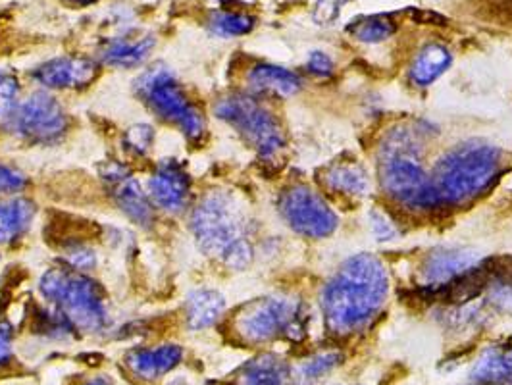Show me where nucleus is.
<instances>
[{
  "mask_svg": "<svg viewBox=\"0 0 512 385\" xmlns=\"http://www.w3.org/2000/svg\"><path fill=\"white\" fill-rule=\"evenodd\" d=\"M351 2V0H318L314 12H312V20L318 26H332L333 22L339 18L341 8Z\"/></svg>",
  "mask_w": 512,
  "mask_h": 385,
  "instance_id": "29",
  "label": "nucleus"
},
{
  "mask_svg": "<svg viewBox=\"0 0 512 385\" xmlns=\"http://www.w3.org/2000/svg\"><path fill=\"white\" fill-rule=\"evenodd\" d=\"M301 307L289 297H266L247 305L235 320L237 334L249 343H264L287 335L299 339L305 334Z\"/></svg>",
  "mask_w": 512,
  "mask_h": 385,
  "instance_id": "8",
  "label": "nucleus"
},
{
  "mask_svg": "<svg viewBox=\"0 0 512 385\" xmlns=\"http://www.w3.org/2000/svg\"><path fill=\"white\" fill-rule=\"evenodd\" d=\"M183 359L180 345H160L154 349H133L126 357V364L133 376L153 382L172 372Z\"/></svg>",
  "mask_w": 512,
  "mask_h": 385,
  "instance_id": "15",
  "label": "nucleus"
},
{
  "mask_svg": "<svg viewBox=\"0 0 512 385\" xmlns=\"http://www.w3.org/2000/svg\"><path fill=\"white\" fill-rule=\"evenodd\" d=\"M39 291L72 324L74 330L99 334L108 328L103 287L74 268H51L43 274Z\"/></svg>",
  "mask_w": 512,
  "mask_h": 385,
  "instance_id": "5",
  "label": "nucleus"
},
{
  "mask_svg": "<svg viewBox=\"0 0 512 385\" xmlns=\"http://www.w3.org/2000/svg\"><path fill=\"white\" fill-rule=\"evenodd\" d=\"M372 231L374 235L380 239V241H387V239H393L395 237V228L393 224L385 218L384 214L380 212H372Z\"/></svg>",
  "mask_w": 512,
  "mask_h": 385,
  "instance_id": "34",
  "label": "nucleus"
},
{
  "mask_svg": "<svg viewBox=\"0 0 512 385\" xmlns=\"http://www.w3.org/2000/svg\"><path fill=\"white\" fill-rule=\"evenodd\" d=\"M482 262L474 251L464 249H437L422 264V278L430 287H441L453 282Z\"/></svg>",
  "mask_w": 512,
  "mask_h": 385,
  "instance_id": "14",
  "label": "nucleus"
},
{
  "mask_svg": "<svg viewBox=\"0 0 512 385\" xmlns=\"http://www.w3.org/2000/svg\"><path fill=\"white\" fill-rule=\"evenodd\" d=\"M64 255H66L68 266L74 268V270H79V272L91 270V268H95V264H97V257H95L93 249L83 247V245H76V243H72V245L66 249Z\"/></svg>",
  "mask_w": 512,
  "mask_h": 385,
  "instance_id": "28",
  "label": "nucleus"
},
{
  "mask_svg": "<svg viewBox=\"0 0 512 385\" xmlns=\"http://www.w3.org/2000/svg\"><path fill=\"white\" fill-rule=\"evenodd\" d=\"M472 380L478 384L512 385V349H486L472 370Z\"/></svg>",
  "mask_w": 512,
  "mask_h": 385,
  "instance_id": "21",
  "label": "nucleus"
},
{
  "mask_svg": "<svg viewBox=\"0 0 512 385\" xmlns=\"http://www.w3.org/2000/svg\"><path fill=\"white\" fill-rule=\"evenodd\" d=\"M347 31L360 43L374 45V43H382L385 39L393 37L397 31V24L389 16L378 14V16L360 18L347 27Z\"/></svg>",
  "mask_w": 512,
  "mask_h": 385,
  "instance_id": "24",
  "label": "nucleus"
},
{
  "mask_svg": "<svg viewBox=\"0 0 512 385\" xmlns=\"http://www.w3.org/2000/svg\"><path fill=\"white\" fill-rule=\"evenodd\" d=\"M216 116L241 133L262 158H274L285 145L282 126L270 110L253 97L233 93L216 103Z\"/></svg>",
  "mask_w": 512,
  "mask_h": 385,
  "instance_id": "7",
  "label": "nucleus"
},
{
  "mask_svg": "<svg viewBox=\"0 0 512 385\" xmlns=\"http://www.w3.org/2000/svg\"><path fill=\"white\" fill-rule=\"evenodd\" d=\"M307 68L308 72L314 76H332L333 60L326 52L314 51L308 56Z\"/></svg>",
  "mask_w": 512,
  "mask_h": 385,
  "instance_id": "32",
  "label": "nucleus"
},
{
  "mask_svg": "<svg viewBox=\"0 0 512 385\" xmlns=\"http://www.w3.org/2000/svg\"><path fill=\"white\" fill-rule=\"evenodd\" d=\"M26 185L27 178L22 172L0 164V193H16L22 191Z\"/></svg>",
  "mask_w": 512,
  "mask_h": 385,
  "instance_id": "31",
  "label": "nucleus"
},
{
  "mask_svg": "<svg viewBox=\"0 0 512 385\" xmlns=\"http://www.w3.org/2000/svg\"><path fill=\"white\" fill-rule=\"evenodd\" d=\"M103 180L110 197L118 208L135 224L149 228L154 222V210L149 197L143 193L139 181L120 164L108 162L103 166Z\"/></svg>",
  "mask_w": 512,
  "mask_h": 385,
  "instance_id": "11",
  "label": "nucleus"
},
{
  "mask_svg": "<svg viewBox=\"0 0 512 385\" xmlns=\"http://www.w3.org/2000/svg\"><path fill=\"white\" fill-rule=\"evenodd\" d=\"M154 141V131L149 126H135L126 133V145L135 154H145Z\"/></svg>",
  "mask_w": 512,
  "mask_h": 385,
  "instance_id": "30",
  "label": "nucleus"
},
{
  "mask_svg": "<svg viewBox=\"0 0 512 385\" xmlns=\"http://www.w3.org/2000/svg\"><path fill=\"white\" fill-rule=\"evenodd\" d=\"M68 2L77 4V6H87V4H93V2H97V0H68Z\"/></svg>",
  "mask_w": 512,
  "mask_h": 385,
  "instance_id": "37",
  "label": "nucleus"
},
{
  "mask_svg": "<svg viewBox=\"0 0 512 385\" xmlns=\"http://www.w3.org/2000/svg\"><path fill=\"white\" fill-rule=\"evenodd\" d=\"M249 83L255 91L260 93H272L280 97H291L301 89V79L291 70L274 66V64H258L251 74Z\"/></svg>",
  "mask_w": 512,
  "mask_h": 385,
  "instance_id": "18",
  "label": "nucleus"
},
{
  "mask_svg": "<svg viewBox=\"0 0 512 385\" xmlns=\"http://www.w3.org/2000/svg\"><path fill=\"white\" fill-rule=\"evenodd\" d=\"M8 120L16 135L35 145L58 143L70 128V118L62 104L45 91L29 95Z\"/></svg>",
  "mask_w": 512,
  "mask_h": 385,
  "instance_id": "9",
  "label": "nucleus"
},
{
  "mask_svg": "<svg viewBox=\"0 0 512 385\" xmlns=\"http://www.w3.org/2000/svg\"><path fill=\"white\" fill-rule=\"evenodd\" d=\"M226 310V301L218 291L197 289L187 297L185 316L191 330H205L214 326Z\"/></svg>",
  "mask_w": 512,
  "mask_h": 385,
  "instance_id": "16",
  "label": "nucleus"
},
{
  "mask_svg": "<svg viewBox=\"0 0 512 385\" xmlns=\"http://www.w3.org/2000/svg\"><path fill=\"white\" fill-rule=\"evenodd\" d=\"M37 208L29 199L0 201V245H8L22 237L35 218Z\"/></svg>",
  "mask_w": 512,
  "mask_h": 385,
  "instance_id": "20",
  "label": "nucleus"
},
{
  "mask_svg": "<svg viewBox=\"0 0 512 385\" xmlns=\"http://www.w3.org/2000/svg\"><path fill=\"white\" fill-rule=\"evenodd\" d=\"M154 205L166 212H180L191 195V178L176 160H164L149 181Z\"/></svg>",
  "mask_w": 512,
  "mask_h": 385,
  "instance_id": "13",
  "label": "nucleus"
},
{
  "mask_svg": "<svg viewBox=\"0 0 512 385\" xmlns=\"http://www.w3.org/2000/svg\"><path fill=\"white\" fill-rule=\"evenodd\" d=\"M135 93L158 118L174 124L189 141H199L205 133V118L189 103L176 76L162 64L135 81Z\"/></svg>",
  "mask_w": 512,
  "mask_h": 385,
  "instance_id": "6",
  "label": "nucleus"
},
{
  "mask_svg": "<svg viewBox=\"0 0 512 385\" xmlns=\"http://www.w3.org/2000/svg\"><path fill=\"white\" fill-rule=\"evenodd\" d=\"M12 339H14L12 324L6 320H0V364L12 359Z\"/></svg>",
  "mask_w": 512,
  "mask_h": 385,
  "instance_id": "33",
  "label": "nucleus"
},
{
  "mask_svg": "<svg viewBox=\"0 0 512 385\" xmlns=\"http://www.w3.org/2000/svg\"><path fill=\"white\" fill-rule=\"evenodd\" d=\"M501 164L503 153L478 139L447 151L439 158L432 176L441 203L464 205L480 197L499 178Z\"/></svg>",
  "mask_w": 512,
  "mask_h": 385,
  "instance_id": "4",
  "label": "nucleus"
},
{
  "mask_svg": "<svg viewBox=\"0 0 512 385\" xmlns=\"http://www.w3.org/2000/svg\"><path fill=\"white\" fill-rule=\"evenodd\" d=\"M191 230L206 257L216 258L233 270L253 260V243L243 208L228 193H210L195 206Z\"/></svg>",
  "mask_w": 512,
  "mask_h": 385,
  "instance_id": "2",
  "label": "nucleus"
},
{
  "mask_svg": "<svg viewBox=\"0 0 512 385\" xmlns=\"http://www.w3.org/2000/svg\"><path fill=\"white\" fill-rule=\"evenodd\" d=\"M255 18L247 14H235V12H214L210 16L208 27L220 35V37H239L247 35L255 27Z\"/></svg>",
  "mask_w": 512,
  "mask_h": 385,
  "instance_id": "25",
  "label": "nucleus"
},
{
  "mask_svg": "<svg viewBox=\"0 0 512 385\" xmlns=\"http://www.w3.org/2000/svg\"><path fill=\"white\" fill-rule=\"evenodd\" d=\"M241 385H289L291 374L282 359L274 355H262L251 360L239 376Z\"/></svg>",
  "mask_w": 512,
  "mask_h": 385,
  "instance_id": "22",
  "label": "nucleus"
},
{
  "mask_svg": "<svg viewBox=\"0 0 512 385\" xmlns=\"http://www.w3.org/2000/svg\"><path fill=\"white\" fill-rule=\"evenodd\" d=\"M341 362L339 353H322L308 360L305 364V376L308 380H320L324 374L332 372L333 368Z\"/></svg>",
  "mask_w": 512,
  "mask_h": 385,
  "instance_id": "27",
  "label": "nucleus"
},
{
  "mask_svg": "<svg viewBox=\"0 0 512 385\" xmlns=\"http://www.w3.org/2000/svg\"><path fill=\"white\" fill-rule=\"evenodd\" d=\"M410 18L416 24H424V26H443V24H447V20L441 14L430 12V10H412Z\"/></svg>",
  "mask_w": 512,
  "mask_h": 385,
  "instance_id": "35",
  "label": "nucleus"
},
{
  "mask_svg": "<svg viewBox=\"0 0 512 385\" xmlns=\"http://www.w3.org/2000/svg\"><path fill=\"white\" fill-rule=\"evenodd\" d=\"M156 39L153 35H145L139 39H118L112 41L106 49H104L101 58L104 64L108 66H116V68H135L141 66L153 52Z\"/></svg>",
  "mask_w": 512,
  "mask_h": 385,
  "instance_id": "19",
  "label": "nucleus"
},
{
  "mask_svg": "<svg viewBox=\"0 0 512 385\" xmlns=\"http://www.w3.org/2000/svg\"><path fill=\"white\" fill-rule=\"evenodd\" d=\"M81 385H114V382L108 376H99V378H91Z\"/></svg>",
  "mask_w": 512,
  "mask_h": 385,
  "instance_id": "36",
  "label": "nucleus"
},
{
  "mask_svg": "<svg viewBox=\"0 0 512 385\" xmlns=\"http://www.w3.org/2000/svg\"><path fill=\"white\" fill-rule=\"evenodd\" d=\"M99 64L91 58L60 56L41 64L33 77L49 89H83L99 77Z\"/></svg>",
  "mask_w": 512,
  "mask_h": 385,
  "instance_id": "12",
  "label": "nucleus"
},
{
  "mask_svg": "<svg viewBox=\"0 0 512 385\" xmlns=\"http://www.w3.org/2000/svg\"><path fill=\"white\" fill-rule=\"evenodd\" d=\"M278 206L287 226L310 239L328 237L337 228L332 208L307 185L287 187Z\"/></svg>",
  "mask_w": 512,
  "mask_h": 385,
  "instance_id": "10",
  "label": "nucleus"
},
{
  "mask_svg": "<svg viewBox=\"0 0 512 385\" xmlns=\"http://www.w3.org/2000/svg\"><path fill=\"white\" fill-rule=\"evenodd\" d=\"M389 291L385 266L372 255L345 260L322 291L326 326L337 335L353 334L384 307Z\"/></svg>",
  "mask_w": 512,
  "mask_h": 385,
  "instance_id": "1",
  "label": "nucleus"
},
{
  "mask_svg": "<svg viewBox=\"0 0 512 385\" xmlns=\"http://www.w3.org/2000/svg\"><path fill=\"white\" fill-rule=\"evenodd\" d=\"M422 139L414 129L397 128L385 135L380 153V183L385 193L409 208L441 205L432 176L420 162Z\"/></svg>",
  "mask_w": 512,
  "mask_h": 385,
  "instance_id": "3",
  "label": "nucleus"
},
{
  "mask_svg": "<svg viewBox=\"0 0 512 385\" xmlns=\"http://www.w3.org/2000/svg\"><path fill=\"white\" fill-rule=\"evenodd\" d=\"M480 385H489V384H480Z\"/></svg>",
  "mask_w": 512,
  "mask_h": 385,
  "instance_id": "38",
  "label": "nucleus"
},
{
  "mask_svg": "<svg viewBox=\"0 0 512 385\" xmlns=\"http://www.w3.org/2000/svg\"><path fill=\"white\" fill-rule=\"evenodd\" d=\"M451 64H453L451 51L439 43H432L424 47L414 58L410 66V81L416 87H428L443 76Z\"/></svg>",
  "mask_w": 512,
  "mask_h": 385,
  "instance_id": "17",
  "label": "nucleus"
},
{
  "mask_svg": "<svg viewBox=\"0 0 512 385\" xmlns=\"http://www.w3.org/2000/svg\"><path fill=\"white\" fill-rule=\"evenodd\" d=\"M324 183L343 197H364L370 189L368 174L359 164H335L326 172Z\"/></svg>",
  "mask_w": 512,
  "mask_h": 385,
  "instance_id": "23",
  "label": "nucleus"
},
{
  "mask_svg": "<svg viewBox=\"0 0 512 385\" xmlns=\"http://www.w3.org/2000/svg\"><path fill=\"white\" fill-rule=\"evenodd\" d=\"M20 83L12 72L0 70V120L10 118L18 106Z\"/></svg>",
  "mask_w": 512,
  "mask_h": 385,
  "instance_id": "26",
  "label": "nucleus"
}]
</instances>
